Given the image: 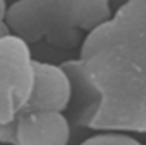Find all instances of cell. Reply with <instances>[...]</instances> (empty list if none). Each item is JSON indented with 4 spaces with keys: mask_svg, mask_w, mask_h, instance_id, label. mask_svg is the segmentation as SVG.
Here are the masks:
<instances>
[{
    "mask_svg": "<svg viewBox=\"0 0 146 145\" xmlns=\"http://www.w3.org/2000/svg\"><path fill=\"white\" fill-rule=\"evenodd\" d=\"M61 65L72 83L71 124L146 134V0H125Z\"/></svg>",
    "mask_w": 146,
    "mask_h": 145,
    "instance_id": "6da1fadb",
    "label": "cell"
},
{
    "mask_svg": "<svg viewBox=\"0 0 146 145\" xmlns=\"http://www.w3.org/2000/svg\"><path fill=\"white\" fill-rule=\"evenodd\" d=\"M111 14V0H16L7 6L6 23L29 44L72 50Z\"/></svg>",
    "mask_w": 146,
    "mask_h": 145,
    "instance_id": "7a4b0ae2",
    "label": "cell"
},
{
    "mask_svg": "<svg viewBox=\"0 0 146 145\" xmlns=\"http://www.w3.org/2000/svg\"><path fill=\"white\" fill-rule=\"evenodd\" d=\"M30 44L14 33L0 37V124L16 121L33 90Z\"/></svg>",
    "mask_w": 146,
    "mask_h": 145,
    "instance_id": "3957f363",
    "label": "cell"
},
{
    "mask_svg": "<svg viewBox=\"0 0 146 145\" xmlns=\"http://www.w3.org/2000/svg\"><path fill=\"white\" fill-rule=\"evenodd\" d=\"M33 70V90L24 111H67L72 98V83L62 65L34 60Z\"/></svg>",
    "mask_w": 146,
    "mask_h": 145,
    "instance_id": "277c9868",
    "label": "cell"
},
{
    "mask_svg": "<svg viewBox=\"0 0 146 145\" xmlns=\"http://www.w3.org/2000/svg\"><path fill=\"white\" fill-rule=\"evenodd\" d=\"M71 122L64 112L24 111L14 121V145H68Z\"/></svg>",
    "mask_w": 146,
    "mask_h": 145,
    "instance_id": "5b68a950",
    "label": "cell"
},
{
    "mask_svg": "<svg viewBox=\"0 0 146 145\" xmlns=\"http://www.w3.org/2000/svg\"><path fill=\"white\" fill-rule=\"evenodd\" d=\"M80 145H143L139 140L126 132L118 131H98V134L88 137Z\"/></svg>",
    "mask_w": 146,
    "mask_h": 145,
    "instance_id": "8992f818",
    "label": "cell"
},
{
    "mask_svg": "<svg viewBox=\"0 0 146 145\" xmlns=\"http://www.w3.org/2000/svg\"><path fill=\"white\" fill-rule=\"evenodd\" d=\"M0 144L14 145V121L0 124Z\"/></svg>",
    "mask_w": 146,
    "mask_h": 145,
    "instance_id": "52a82bcc",
    "label": "cell"
},
{
    "mask_svg": "<svg viewBox=\"0 0 146 145\" xmlns=\"http://www.w3.org/2000/svg\"><path fill=\"white\" fill-rule=\"evenodd\" d=\"M6 11H7V3L6 0H0V37L10 33L6 23Z\"/></svg>",
    "mask_w": 146,
    "mask_h": 145,
    "instance_id": "ba28073f",
    "label": "cell"
}]
</instances>
